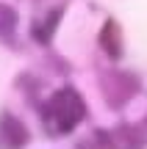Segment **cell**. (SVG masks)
Masks as SVG:
<instances>
[{
  "label": "cell",
  "mask_w": 147,
  "mask_h": 149,
  "mask_svg": "<svg viewBox=\"0 0 147 149\" xmlns=\"http://www.w3.org/2000/svg\"><path fill=\"white\" fill-rule=\"evenodd\" d=\"M58 19H61V8H56V11H53L50 17H44V19H39L36 25H33L31 36L36 39L39 44H50V39H53L56 28H58Z\"/></svg>",
  "instance_id": "obj_5"
},
{
  "label": "cell",
  "mask_w": 147,
  "mask_h": 149,
  "mask_svg": "<svg viewBox=\"0 0 147 149\" xmlns=\"http://www.w3.org/2000/svg\"><path fill=\"white\" fill-rule=\"evenodd\" d=\"M86 119V102L78 94V88L64 86L53 91L50 100L42 105V124L50 135H67Z\"/></svg>",
  "instance_id": "obj_1"
},
{
  "label": "cell",
  "mask_w": 147,
  "mask_h": 149,
  "mask_svg": "<svg viewBox=\"0 0 147 149\" xmlns=\"http://www.w3.org/2000/svg\"><path fill=\"white\" fill-rule=\"evenodd\" d=\"M28 130L14 113H0V149H22L28 144Z\"/></svg>",
  "instance_id": "obj_3"
},
{
  "label": "cell",
  "mask_w": 147,
  "mask_h": 149,
  "mask_svg": "<svg viewBox=\"0 0 147 149\" xmlns=\"http://www.w3.org/2000/svg\"><path fill=\"white\" fill-rule=\"evenodd\" d=\"M100 86H103V97L111 108L120 111L125 102H131L139 94V77L131 72H120V69H108L100 74Z\"/></svg>",
  "instance_id": "obj_2"
},
{
  "label": "cell",
  "mask_w": 147,
  "mask_h": 149,
  "mask_svg": "<svg viewBox=\"0 0 147 149\" xmlns=\"http://www.w3.org/2000/svg\"><path fill=\"white\" fill-rule=\"evenodd\" d=\"M100 47H103V53L108 55V58H122V53H125V47H122V28L117 19H106L103 28H100Z\"/></svg>",
  "instance_id": "obj_4"
},
{
  "label": "cell",
  "mask_w": 147,
  "mask_h": 149,
  "mask_svg": "<svg viewBox=\"0 0 147 149\" xmlns=\"http://www.w3.org/2000/svg\"><path fill=\"white\" fill-rule=\"evenodd\" d=\"M14 31H17V11L11 6L0 3V42L11 44L14 42Z\"/></svg>",
  "instance_id": "obj_6"
}]
</instances>
